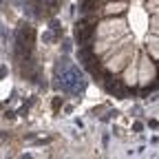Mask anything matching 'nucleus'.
Masks as SVG:
<instances>
[{
  "mask_svg": "<svg viewBox=\"0 0 159 159\" xmlns=\"http://www.w3.org/2000/svg\"><path fill=\"white\" fill-rule=\"evenodd\" d=\"M124 33H126V22L124 20H108V22H102L97 27V35L99 38L115 40L117 35H124Z\"/></svg>",
  "mask_w": 159,
  "mask_h": 159,
  "instance_id": "f257e3e1",
  "label": "nucleus"
},
{
  "mask_svg": "<svg viewBox=\"0 0 159 159\" xmlns=\"http://www.w3.org/2000/svg\"><path fill=\"white\" fill-rule=\"evenodd\" d=\"M130 55H133V47H128V44H126V49H124L122 53H117V55H113V57L108 60V69H111V71H119Z\"/></svg>",
  "mask_w": 159,
  "mask_h": 159,
  "instance_id": "f03ea898",
  "label": "nucleus"
},
{
  "mask_svg": "<svg viewBox=\"0 0 159 159\" xmlns=\"http://www.w3.org/2000/svg\"><path fill=\"white\" fill-rule=\"evenodd\" d=\"M139 80H142V84H148L150 80H155V66L150 64V60L144 57L142 60V71H139Z\"/></svg>",
  "mask_w": 159,
  "mask_h": 159,
  "instance_id": "7ed1b4c3",
  "label": "nucleus"
},
{
  "mask_svg": "<svg viewBox=\"0 0 159 159\" xmlns=\"http://www.w3.org/2000/svg\"><path fill=\"white\" fill-rule=\"evenodd\" d=\"M148 53L159 60V38H148Z\"/></svg>",
  "mask_w": 159,
  "mask_h": 159,
  "instance_id": "20e7f679",
  "label": "nucleus"
},
{
  "mask_svg": "<svg viewBox=\"0 0 159 159\" xmlns=\"http://www.w3.org/2000/svg\"><path fill=\"white\" fill-rule=\"evenodd\" d=\"M124 80H126V84H135V80H137V73H135V64H130V66H128V71H126Z\"/></svg>",
  "mask_w": 159,
  "mask_h": 159,
  "instance_id": "39448f33",
  "label": "nucleus"
},
{
  "mask_svg": "<svg viewBox=\"0 0 159 159\" xmlns=\"http://www.w3.org/2000/svg\"><path fill=\"white\" fill-rule=\"evenodd\" d=\"M124 9H126V5H124V2H113V5H108V7H106V11H108V13H119V11H124Z\"/></svg>",
  "mask_w": 159,
  "mask_h": 159,
  "instance_id": "423d86ee",
  "label": "nucleus"
},
{
  "mask_svg": "<svg viewBox=\"0 0 159 159\" xmlns=\"http://www.w3.org/2000/svg\"><path fill=\"white\" fill-rule=\"evenodd\" d=\"M152 11H155V13H159V7H155V9H152Z\"/></svg>",
  "mask_w": 159,
  "mask_h": 159,
  "instance_id": "0eeeda50",
  "label": "nucleus"
}]
</instances>
